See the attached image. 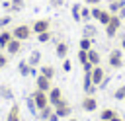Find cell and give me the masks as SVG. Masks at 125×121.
I'll use <instances>...</instances> for the list:
<instances>
[{"label":"cell","instance_id":"cell-1","mask_svg":"<svg viewBox=\"0 0 125 121\" xmlns=\"http://www.w3.org/2000/svg\"><path fill=\"white\" fill-rule=\"evenodd\" d=\"M31 25H25V23H20V25H16L14 29H12V35L16 37V39H20L21 43L23 41H27V39H31Z\"/></svg>","mask_w":125,"mask_h":121},{"label":"cell","instance_id":"cell-2","mask_svg":"<svg viewBox=\"0 0 125 121\" xmlns=\"http://www.w3.org/2000/svg\"><path fill=\"white\" fill-rule=\"evenodd\" d=\"M121 23H123V20H121L117 14H111V18H109L107 25H104V27H105V35H107V37H113V35L119 31Z\"/></svg>","mask_w":125,"mask_h":121},{"label":"cell","instance_id":"cell-3","mask_svg":"<svg viewBox=\"0 0 125 121\" xmlns=\"http://www.w3.org/2000/svg\"><path fill=\"white\" fill-rule=\"evenodd\" d=\"M90 12H92V18H94L98 23H102V25H107V21H109V18H111V12H109V10H104V8H98V6H94Z\"/></svg>","mask_w":125,"mask_h":121},{"label":"cell","instance_id":"cell-4","mask_svg":"<svg viewBox=\"0 0 125 121\" xmlns=\"http://www.w3.org/2000/svg\"><path fill=\"white\" fill-rule=\"evenodd\" d=\"M92 82H94V86H98V88H102V86H105V70L98 64V66H94L92 68Z\"/></svg>","mask_w":125,"mask_h":121},{"label":"cell","instance_id":"cell-5","mask_svg":"<svg viewBox=\"0 0 125 121\" xmlns=\"http://www.w3.org/2000/svg\"><path fill=\"white\" fill-rule=\"evenodd\" d=\"M31 98H33V101H35V105H37V113H39V109H43V107L51 105V103H49V96H47V92L35 90V92L31 94Z\"/></svg>","mask_w":125,"mask_h":121},{"label":"cell","instance_id":"cell-6","mask_svg":"<svg viewBox=\"0 0 125 121\" xmlns=\"http://www.w3.org/2000/svg\"><path fill=\"white\" fill-rule=\"evenodd\" d=\"M49 27H51V20L49 18H39V20H35L31 23V31L35 35L37 33H43V31H49Z\"/></svg>","mask_w":125,"mask_h":121},{"label":"cell","instance_id":"cell-7","mask_svg":"<svg viewBox=\"0 0 125 121\" xmlns=\"http://www.w3.org/2000/svg\"><path fill=\"white\" fill-rule=\"evenodd\" d=\"M107 62H109L111 68H121L123 66V53H121V49H113L109 53V57H107Z\"/></svg>","mask_w":125,"mask_h":121},{"label":"cell","instance_id":"cell-8","mask_svg":"<svg viewBox=\"0 0 125 121\" xmlns=\"http://www.w3.org/2000/svg\"><path fill=\"white\" fill-rule=\"evenodd\" d=\"M70 111H72V107H70V103H68L66 100H61V101L55 105V113L59 115V119H61V117H68Z\"/></svg>","mask_w":125,"mask_h":121},{"label":"cell","instance_id":"cell-9","mask_svg":"<svg viewBox=\"0 0 125 121\" xmlns=\"http://www.w3.org/2000/svg\"><path fill=\"white\" fill-rule=\"evenodd\" d=\"M82 88H84L86 96H94V94H96L98 86H94V82H92V74H90V72H84V82H82Z\"/></svg>","mask_w":125,"mask_h":121},{"label":"cell","instance_id":"cell-10","mask_svg":"<svg viewBox=\"0 0 125 121\" xmlns=\"http://www.w3.org/2000/svg\"><path fill=\"white\" fill-rule=\"evenodd\" d=\"M47 96H49V103H51L53 107H55L61 100H64V98H62V90H61V88H57V86H53V88L47 92Z\"/></svg>","mask_w":125,"mask_h":121},{"label":"cell","instance_id":"cell-11","mask_svg":"<svg viewBox=\"0 0 125 121\" xmlns=\"http://www.w3.org/2000/svg\"><path fill=\"white\" fill-rule=\"evenodd\" d=\"M35 90H41V92H49L53 86H51V80L47 78V76H43V74H37V80H35Z\"/></svg>","mask_w":125,"mask_h":121},{"label":"cell","instance_id":"cell-12","mask_svg":"<svg viewBox=\"0 0 125 121\" xmlns=\"http://www.w3.org/2000/svg\"><path fill=\"white\" fill-rule=\"evenodd\" d=\"M55 55L62 60V59H66V55H68V43L66 41H57V45H55Z\"/></svg>","mask_w":125,"mask_h":121},{"label":"cell","instance_id":"cell-13","mask_svg":"<svg viewBox=\"0 0 125 121\" xmlns=\"http://www.w3.org/2000/svg\"><path fill=\"white\" fill-rule=\"evenodd\" d=\"M18 72H20L21 76H31V74H35V66H31L27 60H20V64H18Z\"/></svg>","mask_w":125,"mask_h":121},{"label":"cell","instance_id":"cell-14","mask_svg":"<svg viewBox=\"0 0 125 121\" xmlns=\"http://www.w3.org/2000/svg\"><path fill=\"white\" fill-rule=\"evenodd\" d=\"M96 107H98V100L94 96H86L82 100V109L84 111H96Z\"/></svg>","mask_w":125,"mask_h":121},{"label":"cell","instance_id":"cell-15","mask_svg":"<svg viewBox=\"0 0 125 121\" xmlns=\"http://www.w3.org/2000/svg\"><path fill=\"white\" fill-rule=\"evenodd\" d=\"M20 51H21V41L14 37V39L6 45V53H8V55H18Z\"/></svg>","mask_w":125,"mask_h":121},{"label":"cell","instance_id":"cell-16","mask_svg":"<svg viewBox=\"0 0 125 121\" xmlns=\"http://www.w3.org/2000/svg\"><path fill=\"white\" fill-rule=\"evenodd\" d=\"M6 121H21V115H20V105L18 103H12L8 115H6Z\"/></svg>","mask_w":125,"mask_h":121},{"label":"cell","instance_id":"cell-17","mask_svg":"<svg viewBox=\"0 0 125 121\" xmlns=\"http://www.w3.org/2000/svg\"><path fill=\"white\" fill-rule=\"evenodd\" d=\"M82 35L94 41V39H96V35H98V29H96L92 23H86V25H84V29H82Z\"/></svg>","mask_w":125,"mask_h":121},{"label":"cell","instance_id":"cell-18","mask_svg":"<svg viewBox=\"0 0 125 121\" xmlns=\"http://www.w3.org/2000/svg\"><path fill=\"white\" fill-rule=\"evenodd\" d=\"M12 39H14L12 31H8V29H2V31H0V47H2V49H6V45H8Z\"/></svg>","mask_w":125,"mask_h":121},{"label":"cell","instance_id":"cell-19","mask_svg":"<svg viewBox=\"0 0 125 121\" xmlns=\"http://www.w3.org/2000/svg\"><path fill=\"white\" fill-rule=\"evenodd\" d=\"M39 74H43V76H47L49 80H53V78H55V66H51V64H43V66L39 68Z\"/></svg>","mask_w":125,"mask_h":121},{"label":"cell","instance_id":"cell-20","mask_svg":"<svg viewBox=\"0 0 125 121\" xmlns=\"http://www.w3.org/2000/svg\"><path fill=\"white\" fill-rule=\"evenodd\" d=\"M0 98L2 100H12L14 98V92L8 84H0Z\"/></svg>","mask_w":125,"mask_h":121},{"label":"cell","instance_id":"cell-21","mask_svg":"<svg viewBox=\"0 0 125 121\" xmlns=\"http://www.w3.org/2000/svg\"><path fill=\"white\" fill-rule=\"evenodd\" d=\"M107 6H109L107 10H109L111 14H117V12L125 6V0H109V4H107Z\"/></svg>","mask_w":125,"mask_h":121},{"label":"cell","instance_id":"cell-22","mask_svg":"<svg viewBox=\"0 0 125 121\" xmlns=\"http://www.w3.org/2000/svg\"><path fill=\"white\" fill-rule=\"evenodd\" d=\"M100 60H102V57H100V53L98 51H94V47L88 51V62H92L94 66H98L100 64Z\"/></svg>","mask_w":125,"mask_h":121},{"label":"cell","instance_id":"cell-23","mask_svg":"<svg viewBox=\"0 0 125 121\" xmlns=\"http://www.w3.org/2000/svg\"><path fill=\"white\" fill-rule=\"evenodd\" d=\"M117 115V111L115 109H111V107H105V109H102V113H100V119L102 121H109V119H113Z\"/></svg>","mask_w":125,"mask_h":121},{"label":"cell","instance_id":"cell-24","mask_svg":"<svg viewBox=\"0 0 125 121\" xmlns=\"http://www.w3.org/2000/svg\"><path fill=\"white\" fill-rule=\"evenodd\" d=\"M27 62H29L31 66H39V62H41V51H31Z\"/></svg>","mask_w":125,"mask_h":121},{"label":"cell","instance_id":"cell-25","mask_svg":"<svg viewBox=\"0 0 125 121\" xmlns=\"http://www.w3.org/2000/svg\"><path fill=\"white\" fill-rule=\"evenodd\" d=\"M80 10H82L80 4H72V6H70V14H72V20H74V21H82V18H80Z\"/></svg>","mask_w":125,"mask_h":121},{"label":"cell","instance_id":"cell-26","mask_svg":"<svg viewBox=\"0 0 125 121\" xmlns=\"http://www.w3.org/2000/svg\"><path fill=\"white\" fill-rule=\"evenodd\" d=\"M92 8H88V6H82V10H80V18H82V21H90L92 20V12H90Z\"/></svg>","mask_w":125,"mask_h":121},{"label":"cell","instance_id":"cell-27","mask_svg":"<svg viewBox=\"0 0 125 121\" xmlns=\"http://www.w3.org/2000/svg\"><path fill=\"white\" fill-rule=\"evenodd\" d=\"M92 43H94L92 39H88V37H82V39H80V43H78V47H80L82 51H90V49H92Z\"/></svg>","mask_w":125,"mask_h":121},{"label":"cell","instance_id":"cell-28","mask_svg":"<svg viewBox=\"0 0 125 121\" xmlns=\"http://www.w3.org/2000/svg\"><path fill=\"white\" fill-rule=\"evenodd\" d=\"M10 4H12V12H20V10H23L25 0H10Z\"/></svg>","mask_w":125,"mask_h":121},{"label":"cell","instance_id":"cell-29","mask_svg":"<svg viewBox=\"0 0 125 121\" xmlns=\"http://www.w3.org/2000/svg\"><path fill=\"white\" fill-rule=\"evenodd\" d=\"M113 98H115V100H119V101H123V100H125V84H121V86L113 92Z\"/></svg>","mask_w":125,"mask_h":121},{"label":"cell","instance_id":"cell-30","mask_svg":"<svg viewBox=\"0 0 125 121\" xmlns=\"http://www.w3.org/2000/svg\"><path fill=\"white\" fill-rule=\"evenodd\" d=\"M51 39H53L51 31H43V33H37V41H39V43H47V41H51Z\"/></svg>","mask_w":125,"mask_h":121},{"label":"cell","instance_id":"cell-31","mask_svg":"<svg viewBox=\"0 0 125 121\" xmlns=\"http://www.w3.org/2000/svg\"><path fill=\"white\" fill-rule=\"evenodd\" d=\"M53 111H55V107H53V105H47V107L39 109V117H41V119H47V117H49Z\"/></svg>","mask_w":125,"mask_h":121},{"label":"cell","instance_id":"cell-32","mask_svg":"<svg viewBox=\"0 0 125 121\" xmlns=\"http://www.w3.org/2000/svg\"><path fill=\"white\" fill-rule=\"evenodd\" d=\"M10 23H12V16H10V14H6V16H0V29L8 27Z\"/></svg>","mask_w":125,"mask_h":121},{"label":"cell","instance_id":"cell-33","mask_svg":"<svg viewBox=\"0 0 125 121\" xmlns=\"http://www.w3.org/2000/svg\"><path fill=\"white\" fill-rule=\"evenodd\" d=\"M78 62H80V64H86V62H88V51L78 49Z\"/></svg>","mask_w":125,"mask_h":121},{"label":"cell","instance_id":"cell-34","mask_svg":"<svg viewBox=\"0 0 125 121\" xmlns=\"http://www.w3.org/2000/svg\"><path fill=\"white\" fill-rule=\"evenodd\" d=\"M27 107H29V111H31V113H37V105H35V101H33V98H31V96L27 98Z\"/></svg>","mask_w":125,"mask_h":121},{"label":"cell","instance_id":"cell-35","mask_svg":"<svg viewBox=\"0 0 125 121\" xmlns=\"http://www.w3.org/2000/svg\"><path fill=\"white\" fill-rule=\"evenodd\" d=\"M62 70H64V72H70V70H72V62H70L68 59H62Z\"/></svg>","mask_w":125,"mask_h":121},{"label":"cell","instance_id":"cell-36","mask_svg":"<svg viewBox=\"0 0 125 121\" xmlns=\"http://www.w3.org/2000/svg\"><path fill=\"white\" fill-rule=\"evenodd\" d=\"M6 64H8V55H6V53H0V70H2Z\"/></svg>","mask_w":125,"mask_h":121},{"label":"cell","instance_id":"cell-37","mask_svg":"<svg viewBox=\"0 0 125 121\" xmlns=\"http://www.w3.org/2000/svg\"><path fill=\"white\" fill-rule=\"evenodd\" d=\"M49 4H51L53 8H61V6L64 4V0H49Z\"/></svg>","mask_w":125,"mask_h":121},{"label":"cell","instance_id":"cell-38","mask_svg":"<svg viewBox=\"0 0 125 121\" xmlns=\"http://www.w3.org/2000/svg\"><path fill=\"white\" fill-rule=\"evenodd\" d=\"M82 2H84L86 6H98V4L102 2V0H82Z\"/></svg>","mask_w":125,"mask_h":121},{"label":"cell","instance_id":"cell-39","mask_svg":"<svg viewBox=\"0 0 125 121\" xmlns=\"http://www.w3.org/2000/svg\"><path fill=\"white\" fill-rule=\"evenodd\" d=\"M2 8H4L6 12H12V4H10V0H6V2H2Z\"/></svg>","mask_w":125,"mask_h":121},{"label":"cell","instance_id":"cell-40","mask_svg":"<svg viewBox=\"0 0 125 121\" xmlns=\"http://www.w3.org/2000/svg\"><path fill=\"white\" fill-rule=\"evenodd\" d=\"M82 68H84V72H92L94 64H92V62H86V64H82Z\"/></svg>","mask_w":125,"mask_h":121},{"label":"cell","instance_id":"cell-41","mask_svg":"<svg viewBox=\"0 0 125 121\" xmlns=\"http://www.w3.org/2000/svg\"><path fill=\"white\" fill-rule=\"evenodd\" d=\"M47 121H59V115H57V113L53 111V113H51V115L47 117Z\"/></svg>","mask_w":125,"mask_h":121},{"label":"cell","instance_id":"cell-42","mask_svg":"<svg viewBox=\"0 0 125 121\" xmlns=\"http://www.w3.org/2000/svg\"><path fill=\"white\" fill-rule=\"evenodd\" d=\"M117 16H119V18H121V20H125V6H123V8H121V10H119V12H117Z\"/></svg>","mask_w":125,"mask_h":121},{"label":"cell","instance_id":"cell-43","mask_svg":"<svg viewBox=\"0 0 125 121\" xmlns=\"http://www.w3.org/2000/svg\"><path fill=\"white\" fill-rule=\"evenodd\" d=\"M109 121H123V117H119V115H115L113 119H109Z\"/></svg>","mask_w":125,"mask_h":121},{"label":"cell","instance_id":"cell-44","mask_svg":"<svg viewBox=\"0 0 125 121\" xmlns=\"http://www.w3.org/2000/svg\"><path fill=\"white\" fill-rule=\"evenodd\" d=\"M121 49H123V51H125V37H123V39H121Z\"/></svg>","mask_w":125,"mask_h":121},{"label":"cell","instance_id":"cell-45","mask_svg":"<svg viewBox=\"0 0 125 121\" xmlns=\"http://www.w3.org/2000/svg\"><path fill=\"white\" fill-rule=\"evenodd\" d=\"M68 121H78V119H76V117H70V119H68Z\"/></svg>","mask_w":125,"mask_h":121},{"label":"cell","instance_id":"cell-46","mask_svg":"<svg viewBox=\"0 0 125 121\" xmlns=\"http://www.w3.org/2000/svg\"><path fill=\"white\" fill-rule=\"evenodd\" d=\"M0 53H2V47H0Z\"/></svg>","mask_w":125,"mask_h":121},{"label":"cell","instance_id":"cell-47","mask_svg":"<svg viewBox=\"0 0 125 121\" xmlns=\"http://www.w3.org/2000/svg\"><path fill=\"white\" fill-rule=\"evenodd\" d=\"M123 101H125V100H123Z\"/></svg>","mask_w":125,"mask_h":121}]
</instances>
